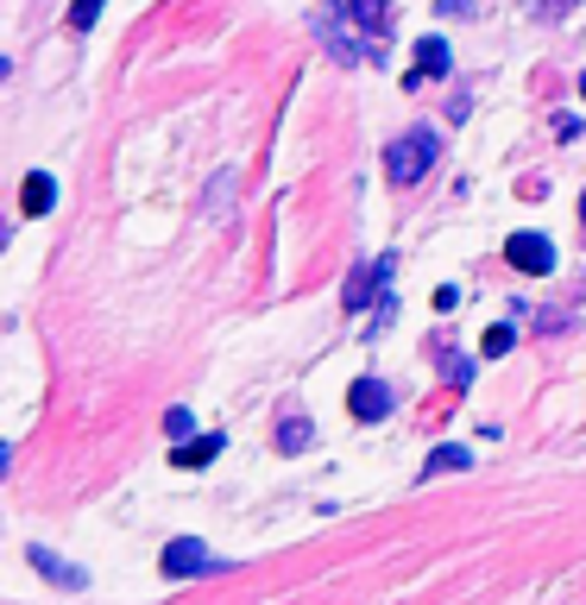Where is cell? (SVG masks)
Here are the masks:
<instances>
[{
    "label": "cell",
    "instance_id": "1",
    "mask_svg": "<svg viewBox=\"0 0 586 605\" xmlns=\"http://www.w3.org/2000/svg\"><path fill=\"white\" fill-rule=\"evenodd\" d=\"M435 151H441V139H435L429 126H410L404 139H391V151H384V176L410 190V183H423V176H429Z\"/></svg>",
    "mask_w": 586,
    "mask_h": 605
},
{
    "label": "cell",
    "instance_id": "2",
    "mask_svg": "<svg viewBox=\"0 0 586 605\" xmlns=\"http://www.w3.org/2000/svg\"><path fill=\"white\" fill-rule=\"evenodd\" d=\"M208 568H228V561H221V555L208 549V543H196V536H177V543L164 549V574H171V580L208 574Z\"/></svg>",
    "mask_w": 586,
    "mask_h": 605
},
{
    "label": "cell",
    "instance_id": "3",
    "mask_svg": "<svg viewBox=\"0 0 586 605\" xmlns=\"http://www.w3.org/2000/svg\"><path fill=\"white\" fill-rule=\"evenodd\" d=\"M505 259L517 265V272H530V277L555 272V247H549L542 233H510V240H505Z\"/></svg>",
    "mask_w": 586,
    "mask_h": 605
},
{
    "label": "cell",
    "instance_id": "4",
    "mask_svg": "<svg viewBox=\"0 0 586 605\" xmlns=\"http://www.w3.org/2000/svg\"><path fill=\"white\" fill-rule=\"evenodd\" d=\"M347 410H354L359 423H379L384 410H391V391H384L379 378H354L347 385Z\"/></svg>",
    "mask_w": 586,
    "mask_h": 605
},
{
    "label": "cell",
    "instance_id": "5",
    "mask_svg": "<svg viewBox=\"0 0 586 605\" xmlns=\"http://www.w3.org/2000/svg\"><path fill=\"white\" fill-rule=\"evenodd\" d=\"M221 448H228V435H196V442H177L171 460H177V467H208Z\"/></svg>",
    "mask_w": 586,
    "mask_h": 605
},
{
    "label": "cell",
    "instance_id": "6",
    "mask_svg": "<svg viewBox=\"0 0 586 605\" xmlns=\"http://www.w3.org/2000/svg\"><path fill=\"white\" fill-rule=\"evenodd\" d=\"M423 76H448V45L441 38H416V70L404 82H423Z\"/></svg>",
    "mask_w": 586,
    "mask_h": 605
},
{
    "label": "cell",
    "instance_id": "7",
    "mask_svg": "<svg viewBox=\"0 0 586 605\" xmlns=\"http://www.w3.org/2000/svg\"><path fill=\"white\" fill-rule=\"evenodd\" d=\"M384 277H391V259H372V272H354V277H347V309H366V297L379 290Z\"/></svg>",
    "mask_w": 586,
    "mask_h": 605
},
{
    "label": "cell",
    "instance_id": "8",
    "mask_svg": "<svg viewBox=\"0 0 586 605\" xmlns=\"http://www.w3.org/2000/svg\"><path fill=\"white\" fill-rule=\"evenodd\" d=\"M51 202H57L51 176H45V171H32V176H26V190H20V208H26V215H51Z\"/></svg>",
    "mask_w": 586,
    "mask_h": 605
},
{
    "label": "cell",
    "instance_id": "9",
    "mask_svg": "<svg viewBox=\"0 0 586 605\" xmlns=\"http://www.w3.org/2000/svg\"><path fill=\"white\" fill-rule=\"evenodd\" d=\"M347 13H354V20L372 32V38H384V25H391V0H354Z\"/></svg>",
    "mask_w": 586,
    "mask_h": 605
},
{
    "label": "cell",
    "instance_id": "10",
    "mask_svg": "<svg viewBox=\"0 0 586 605\" xmlns=\"http://www.w3.org/2000/svg\"><path fill=\"white\" fill-rule=\"evenodd\" d=\"M309 435H315L309 416H284V423H278V448H309Z\"/></svg>",
    "mask_w": 586,
    "mask_h": 605
},
{
    "label": "cell",
    "instance_id": "11",
    "mask_svg": "<svg viewBox=\"0 0 586 605\" xmlns=\"http://www.w3.org/2000/svg\"><path fill=\"white\" fill-rule=\"evenodd\" d=\"M467 467V448H435L429 454V467H423V479H435V473H460Z\"/></svg>",
    "mask_w": 586,
    "mask_h": 605
},
{
    "label": "cell",
    "instance_id": "12",
    "mask_svg": "<svg viewBox=\"0 0 586 605\" xmlns=\"http://www.w3.org/2000/svg\"><path fill=\"white\" fill-rule=\"evenodd\" d=\"M32 561H38V574H57V580H70V586H82V574H77V568H64V561H57V555L32 549Z\"/></svg>",
    "mask_w": 586,
    "mask_h": 605
},
{
    "label": "cell",
    "instance_id": "13",
    "mask_svg": "<svg viewBox=\"0 0 586 605\" xmlns=\"http://www.w3.org/2000/svg\"><path fill=\"white\" fill-rule=\"evenodd\" d=\"M441 378H448V385H460V391H467V385H473V366H467L460 353H448V359H441Z\"/></svg>",
    "mask_w": 586,
    "mask_h": 605
},
{
    "label": "cell",
    "instance_id": "14",
    "mask_svg": "<svg viewBox=\"0 0 586 605\" xmlns=\"http://www.w3.org/2000/svg\"><path fill=\"white\" fill-rule=\"evenodd\" d=\"M189 429H196L189 410H164V435H171V442H189Z\"/></svg>",
    "mask_w": 586,
    "mask_h": 605
},
{
    "label": "cell",
    "instance_id": "15",
    "mask_svg": "<svg viewBox=\"0 0 586 605\" xmlns=\"http://www.w3.org/2000/svg\"><path fill=\"white\" fill-rule=\"evenodd\" d=\"M102 7H107V0H77V7H70V25H77V32H89V25L102 20Z\"/></svg>",
    "mask_w": 586,
    "mask_h": 605
},
{
    "label": "cell",
    "instance_id": "16",
    "mask_svg": "<svg viewBox=\"0 0 586 605\" xmlns=\"http://www.w3.org/2000/svg\"><path fill=\"white\" fill-rule=\"evenodd\" d=\"M510 341H517V334H510L505 322H498V328H485V353H510Z\"/></svg>",
    "mask_w": 586,
    "mask_h": 605
},
{
    "label": "cell",
    "instance_id": "17",
    "mask_svg": "<svg viewBox=\"0 0 586 605\" xmlns=\"http://www.w3.org/2000/svg\"><path fill=\"white\" fill-rule=\"evenodd\" d=\"M536 7H542V13H549V20H561V13H574V7H581V0H536Z\"/></svg>",
    "mask_w": 586,
    "mask_h": 605
},
{
    "label": "cell",
    "instance_id": "18",
    "mask_svg": "<svg viewBox=\"0 0 586 605\" xmlns=\"http://www.w3.org/2000/svg\"><path fill=\"white\" fill-rule=\"evenodd\" d=\"M581 95H586V76H581Z\"/></svg>",
    "mask_w": 586,
    "mask_h": 605
}]
</instances>
